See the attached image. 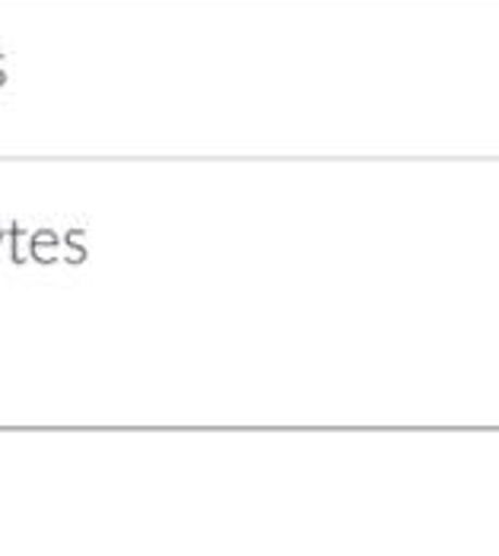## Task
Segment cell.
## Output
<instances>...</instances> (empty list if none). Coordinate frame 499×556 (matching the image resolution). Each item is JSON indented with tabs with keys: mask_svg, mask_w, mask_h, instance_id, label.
I'll use <instances>...</instances> for the list:
<instances>
[{
	"mask_svg": "<svg viewBox=\"0 0 499 556\" xmlns=\"http://www.w3.org/2000/svg\"><path fill=\"white\" fill-rule=\"evenodd\" d=\"M7 236H10V232H0V245H3V242H7Z\"/></svg>",
	"mask_w": 499,
	"mask_h": 556,
	"instance_id": "1",
	"label": "cell"
}]
</instances>
